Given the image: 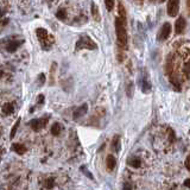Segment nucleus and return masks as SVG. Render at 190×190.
Listing matches in <instances>:
<instances>
[{
    "label": "nucleus",
    "instance_id": "nucleus-25",
    "mask_svg": "<svg viewBox=\"0 0 190 190\" xmlns=\"http://www.w3.org/2000/svg\"><path fill=\"white\" fill-rule=\"evenodd\" d=\"M38 83H39V86H43L45 83V75L44 74H39L38 75Z\"/></svg>",
    "mask_w": 190,
    "mask_h": 190
},
{
    "label": "nucleus",
    "instance_id": "nucleus-11",
    "mask_svg": "<svg viewBox=\"0 0 190 190\" xmlns=\"http://www.w3.org/2000/svg\"><path fill=\"white\" fill-rule=\"evenodd\" d=\"M14 112V103L13 102H7L2 106V113L5 115H10Z\"/></svg>",
    "mask_w": 190,
    "mask_h": 190
},
{
    "label": "nucleus",
    "instance_id": "nucleus-6",
    "mask_svg": "<svg viewBox=\"0 0 190 190\" xmlns=\"http://www.w3.org/2000/svg\"><path fill=\"white\" fill-rule=\"evenodd\" d=\"M171 33V24L164 23L160 28L159 32H158V41H165Z\"/></svg>",
    "mask_w": 190,
    "mask_h": 190
},
{
    "label": "nucleus",
    "instance_id": "nucleus-9",
    "mask_svg": "<svg viewBox=\"0 0 190 190\" xmlns=\"http://www.w3.org/2000/svg\"><path fill=\"white\" fill-rule=\"evenodd\" d=\"M87 111H88V106L86 105V103H83L81 107H78L76 111L74 112V119L75 120H77V119H80L81 117H83L86 113H87Z\"/></svg>",
    "mask_w": 190,
    "mask_h": 190
},
{
    "label": "nucleus",
    "instance_id": "nucleus-16",
    "mask_svg": "<svg viewBox=\"0 0 190 190\" xmlns=\"http://www.w3.org/2000/svg\"><path fill=\"white\" fill-rule=\"evenodd\" d=\"M112 148L114 151H119L120 150V137L119 136H114V138H113Z\"/></svg>",
    "mask_w": 190,
    "mask_h": 190
},
{
    "label": "nucleus",
    "instance_id": "nucleus-22",
    "mask_svg": "<svg viewBox=\"0 0 190 190\" xmlns=\"http://www.w3.org/2000/svg\"><path fill=\"white\" fill-rule=\"evenodd\" d=\"M183 72L184 75L187 76V78H190V61L188 63H185V65H184L183 68Z\"/></svg>",
    "mask_w": 190,
    "mask_h": 190
},
{
    "label": "nucleus",
    "instance_id": "nucleus-2",
    "mask_svg": "<svg viewBox=\"0 0 190 190\" xmlns=\"http://www.w3.org/2000/svg\"><path fill=\"white\" fill-rule=\"evenodd\" d=\"M36 35L38 37V39L41 42L42 47L44 49H49V47L53 43V37L48 33V31L43 28H38L36 30Z\"/></svg>",
    "mask_w": 190,
    "mask_h": 190
},
{
    "label": "nucleus",
    "instance_id": "nucleus-4",
    "mask_svg": "<svg viewBox=\"0 0 190 190\" xmlns=\"http://www.w3.org/2000/svg\"><path fill=\"white\" fill-rule=\"evenodd\" d=\"M49 119H50V117H49V115H48V117H44V118L32 119V120L29 122V125H30V127H31L32 130L37 132V131H41L42 128H44V127L47 126Z\"/></svg>",
    "mask_w": 190,
    "mask_h": 190
},
{
    "label": "nucleus",
    "instance_id": "nucleus-14",
    "mask_svg": "<svg viewBox=\"0 0 190 190\" xmlns=\"http://www.w3.org/2000/svg\"><path fill=\"white\" fill-rule=\"evenodd\" d=\"M61 132H62V126H61V124L55 122V124L51 126V133H52V136H59Z\"/></svg>",
    "mask_w": 190,
    "mask_h": 190
},
{
    "label": "nucleus",
    "instance_id": "nucleus-19",
    "mask_svg": "<svg viewBox=\"0 0 190 190\" xmlns=\"http://www.w3.org/2000/svg\"><path fill=\"white\" fill-rule=\"evenodd\" d=\"M56 17L61 19V20H64L65 18H67V11H65L64 8H59L58 11L56 12Z\"/></svg>",
    "mask_w": 190,
    "mask_h": 190
},
{
    "label": "nucleus",
    "instance_id": "nucleus-29",
    "mask_svg": "<svg viewBox=\"0 0 190 190\" xmlns=\"http://www.w3.org/2000/svg\"><path fill=\"white\" fill-rule=\"evenodd\" d=\"M6 11H4V10H0V18H2L4 16H5Z\"/></svg>",
    "mask_w": 190,
    "mask_h": 190
},
{
    "label": "nucleus",
    "instance_id": "nucleus-20",
    "mask_svg": "<svg viewBox=\"0 0 190 190\" xmlns=\"http://www.w3.org/2000/svg\"><path fill=\"white\" fill-rule=\"evenodd\" d=\"M44 187L48 188V189H51L55 187V179L53 178H47L45 182H44Z\"/></svg>",
    "mask_w": 190,
    "mask_h": 190
},
{
    "label": "nucleus",
    "instance_id": "nucleus-7",
    "mask_svg": "<svg viewBox=\"0 0 190 190\" xmlns=\"http://www.w3.org/2000/svg\"><path fill=\"white\" fill-rule=\"evenodd\" d=\"M23 43L24 41H10L6 44V50H7L8 52H14Z\"/></svg>",
    "mask_w": 190,
    "mask_h": 190
},
{
    "label": "nucleus",
    "instance_id": "nucleus-23",
    "mask_svg": "<svg viewBox=\"0 0 190 190\" xmlns=\"http://www.w3.org/2000/svg\"><path fill=\"white\" fill-rule=\"evenodd\" d=\"M81 170H82V172L84 173V175H86V176H87V177H89L90 179H94L93 175H92V173L89 172V170L87 169V168H86V166H81Z\"/></svg>",
    "mask_w": 190,
    "mask_h": 190
},
{
    "label": "nucleus",
    "instance_id": "nucleus-24",
    "mask_svg": "<svg viewBox=\"0 0 190 190\" xmlns=\"http://www.w3.org/2000/svg\"><path fill=\"white\" fill-rule=\"evenodd\" d=\"M119 14H120V17L126 19V13H125V8L122 4H119Z\"/></svg>",
    "mask_w": 190,
    "mask_h": 190
},
{
    "label": "nucleus",
    "instance_id": "nucleus-31",
    "mask_svg": "<svg viewBox=\"0 0 190 190\" xmlns=\"http://www.w3.org/2000/svg\"><path fill=\"white\" fill-rule=\"evenodd\" d=\"M159 1H164V0H159Z\"/></svg>",
    "mask_w": 190,
    "mask_h": 190
},
{
    "label": "nucleus",
    "instance_id": "nucleus-15",
    "mask_svg": "<svg viewBox=\"0 0 190 190\" xmlns=\"http://www.w3.org/2000/svg\"><path fill=\"white\" fill-rule=\"evenodd\" d=\"M20 121H22V119L18 118L17 120H16L14 125H13V127H12V130H11V134H10V138H11V139H13V138H14V136H16L18 128H19V125H20Z\"/></svg>",
    "mask_w": 190,
    "mask_h": 190
},
{
    "label": "nucleus",
    "instance_id": "nucleus-30",
    "mask_svg": "<svg viewBox=\"0 0 190 190\" xmlns=\"http://www.w3.org/2000/svg\"><path fill=\"white\" fill-rule=\"evenodd\" d=\"M2 75H4V71H2V70H0V78L2 77Z\"/></svg>",
    "mask_w": 190,
    "mask_h": 190
},
{
    "label": "nucleus",
    "instance_id": "nucleus-27",
    "mask_svg": "<svg viewBox=\"0 0 190 190\" xmlns=\"http://www.w3.org/2000/svg\"><path fill=\"white\" fill-rule=\"evenodd\" d=\"M185 168L190 171V154L188 156V158L185 159Z\"/></svg>",
    "mask_w": 190,
    "mask_h": 190
},
{
    "label": "nucleus",
    "instance_id": "nucleus-10",
    "mask_svg": "<svg viewBox=\"0 0 190 190\" xmlns=\"http://www.w3.org/2000/svg\"><path fill=\"white\" fill-rule=\"evenodd\" d=\"M12 150L18 154H24L26 151H28L26 146H25L24 144H20V142H16V144H13V145H12Z\"/></svg>",
    "mask_w": 190,
    "mask_h": 190
},
{
    "label": "nucleus",
    "instance_id": "nucleus-17",
    "mask_svg": "<svg viewBox=\"0 0 190 190\" xmlns=\"http://www.w3.org/2000/svg\"><path fill=\"white\" fill-rule=\"evenodd\" d=\"M92 14H93V17L96 22H100V13L98 11V7L95 4H92Z\"/></svg>",
    "mask_w": 190,
    "mask_h": 190
},
{
    "label": "nucleus",
    "instance_id": "nucleus-8",
    "mask_svg": "<svg viewBox=\"0 0 190 190\" xmlns=\"http://www.w3.org/2000/svg\"><path fill=\"white\" fill-rule=\"evenodd\" d=\"M185 25H187V23H185V19H184L183 17H179L176 20V24H175V31H176V33H182L184 31V29H185Z\"/></svg>",
    "mask_w": 190,
    "mask_h": 190
},
{
    "label": "nucleus",
    "instance_id": "nucleus-28",
    "mask_svg": "<svg viewBox=\"0 0 190 190\" xmlns=\"http://www.w3.org/2000/svg\"><path fill=\"white\" fill-rule=\"evenodd\" d=\"M184 185H185V187H188V188H190V178L185 179V182H184Z\"/></svg>",
    "mask_w": 190,
    "mask_h": 190
},
{
    "label": "nucleus",
    "instance_id": "nucleus-18",
    "mask_svg": "<svg viewBox=\"0 0 190 190\" xmlns=\"http://www.w3.org/2000/svg\"><path fill=\"white\" fill-rule=\"evenodd\" d=\"M128 164L133 168H139L140 166V159L139 158H136V157H132L128 159Z\"/></svg>",
    "mask_w": 190,
    "mask_h": 190
},
{
    "label": "nucleus",
    "instance_id": "nucleus-1",
    "mask_svg": "<svg viewBox=\"0 0 190 190\" xmlns=\"http://www.w3.org/2000/svg\"><path fill=\"white\" fill-rule=\"evenodd\" d=\"M124 18L120 16L115 19V31H117V37L120 47H127V31H126V23H125Z\"/></svg>",
    "mask_w": 190,
    "mask_h": 190
},
{
    "label": "nucleus",
    "instance_id": "nucleus-12",
    "mask_svg": "<svg viewBox=\"0 0 190 190\" xmlns=\"http://www.w3.org/2000/svg\"><path fill=\"white\" fill-rule=\"evenodd\" d=\"M115 164H117V162H115V158L113 157L112 154H109V156H107V159H106V165H107V169L108 170H111L112 171L113 169L115 168Z\"/></svg>",
    "mask_w": 190,
    "mask_h": 190
},
{
    "label": "nucleus",
    "instance_id": "nucleus-26",
    "mask_svg": "<svg viewBox=\"0 0 190 190\" xmlns=\"http://www.w3.org/2000/svg\"><path fill=\"white\" fill-rule=\"evenodd\" d=\"M43 103H44V95L39 94L37 98V105H43Z\"/></svg>",
    "mask_w": 190,
    "mask_h": 190
},
{
    "label": "nucleus",
    "instance_id": "nucleus-3",
    "mask_svg": "<svg viewBox=\"0 0 190 190\" xmlns=\"http://www.w3.org/2000/svg\"><path fill=\"white\" fill-rule=\"evenodd\" d=\"M98 48L96 43H95L89 36L83 35L80 37V39L76 43V50H81V49H89V50H95Z\"/></svg>",
    "mask_w": 190,
    "mask_h": 190
},
{
    "label": "nucleus",
    "instance_id": "nucleus-21",
    "mask_svg": "<svg viewBox=\"0 0 190 190\" xmlns=\"http://www.w3.org/2000/svg\"><path fill=\"white\" fill-rule=\"evenodd\" d=\"M105 5L108 11H113L114 5H115V0H105Z\"/></svg>",
    "mask_w": 190,
    "mask_h": 190
},
{
    "label": "nucleus",
    "instance_id": "nucleus-13",
    "mask_svg": "<svg viewBox=\"0 0 190 190\" xmlns=\"http://www.w3.org/2000/svg\"><path fill=\"white\" fill-rule=\"evenodd\" d=\"M56 69H57V64L53 62L51 64V69H50V81H49V84L50 86H53L55 84V75H56Z\"/></svg>",
    "mask_w": 190,
    "mask_h": 190
},
{
    "label": "nucleus",
    "instance_id": "nucleus-5",
    "mask_svg": "<svg viewBox=\"0 0 190 190\" xmlns=\"http://www.w3.org/2000/svg\"><path fill=\"white\" fill-rule=\"evenodd\" d=\"M179 11V0H168V14L176 17Z\"/></svg>",
    "mask_w": 190,
    "mask_h": 190
},
{
    "label": "nucleus",
    "instance_id": "nucleus-32",
    "mask_svg": "<svg viewBox=\"0 0 190 190\" xmlns=\"http://www.w3.org/2000/svg\"><path fill=\"white\" fill-rule=\"evenodd\" d=\"M0 159H1V158H0Z\"/></svg>",
    "mask_w": 190,
    "mask_h": 190
}]
</instances>
